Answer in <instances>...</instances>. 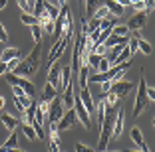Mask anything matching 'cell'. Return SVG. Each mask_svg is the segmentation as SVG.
Returning a JSON list of instances; mask_svg holds the SVG:
<instances>
[{"mask_svg": "<svg viewBox=\"0 0 155 152\" xmlns=\"http://www.w3.org/2000/svg\"><path fill=\"white\" fill-rule=\"evenodd\" d=\"M6 30H4V26H2V24H0V42H6Z\"/></svg>", "mask_w": 155, "mask_h": 152, "instance_id": "obj_37", "label": "cell"}, {"mask_svg": "<svg viewBox=\"0 0 155 152\" xmlns=\"http://www.w3.org/2000/svg\"><path fill=\"white\" fill-rule=\"evenodd\" d=\"M145 91H147V83H145V77L141 73V77H139V89H137V95H135V105H133V119H137L147 109V105H149V99H147Z\"/></svg>", "mask_w": 155, "mask_h": 152, "instance_id": "obj_2", "label": "cell"}, {"mask_svg": "<svg viewBox=\"0 0 155 152\" xmlns=\"http://www.w3.org/2000/svg\"><path fill=\"white\" fill-rule=\"evenodd\" d=\"M40 63H42V44H36L32 48V51L28 54V57L22 59L12 73L18 77H24V79H32L34 75H38Z\"/></svg>", "mask_w": 155, "mask_h": 152, "instance_id": "obj_1", "label": "cell"}, {"mask_svg": "<svg viewBox=\"0 0 155 152\" xmlns=\"http://www.w3.org/2000/svg\"><path fill=\"white\" fill-rule=\"evenodd\" d=\"M105 49H107V48H105L104 44H97V45H94V49H91V51H94V54H97V55H100V57H104Z\"/></svg>", "mask_w": 155, "mask_h": 152, "instance_id": "obj_32", "label": "cell"}, {"mask_svg": "<svg viewBox=\"0 0 155 152\" xmlns=\"http://www.w3.org/2000/svg\"><path fill=\"white\" fill-rule=\"evenodd\" d=\"M48 130H50V134H48V136H50V142H54V144L60 146V130L56 129V125H50Z\"/></svg>", "mask_w": 155, "mask_h": 152, "instance_id": "obj_24", "label": "cell"}, {"mask_svg": "<svg viewBox=\"0 0 155 152\" xmlns=\"http://www.w3.org/2000/svg\"><path fill=\"white\" fill-rule=\"evenodd\" d=\"M78 123V116H76V111L74 109H70V111H66L64 115H62V119H60L58 123H56V129L60 130V132H64V130L72 129L74 125Z\"/></svg>", "mask_w": 155, "mask_h": 152, "instance_id": "obj_7", "label": "cell"}, {"mask_svg": "<svg viewBox=\"0 0 155 152\" xmlns=\"http://www.w3.org/2000/svg\"><path fill=\"white\" fill-rule=\"evenodd\" d=\"M133 8H135V10H141V12L145 10V8H143V2H135V4H133Z\"/></svg>", "mask_w": 155, "mask_h": 152, "instance_id": "obj_38", "label": "cell"}, {"mask_svg": "<svg viewBox=\"0 0 155 152\" xmlns=\"http://www.w3.org/2000/svg\"><path fill=\"white\" fill-rule=\"evenodd\" d=\"M64 103H62V97H56L54 101L50 103V111H48V123L50 125H56V123L62 119L64 115Z\"/></svg>", "mask_w": 155, "mask_h": 152, "instance_id": "obj_5", "label": "cell"}, {"mask_svg": "<svg viewBox=\"0 0 155 152\" xmlns=\"http://www.w3.org/2000/svg\"><path fill=\"white\" fill-rule=\"evenodd\" d=\"M30 30H32L34 42H36V44H42V34H44V32H42V28L38 26V24H34V26H30Z\"/></svg>", "mask_w": 155, "mask_h": 152, "instance_id": "obj_25", "label": "cell"}, {"mask_svg": "<svg viewBox=\"0 0 155 152\" xmlns=\"http://www.w3.org/2000/svg\"><path fill=\"white\" fill-rule=\"evenodd\" d=\"M48 83L54 85V89L58 91V87H60V67H56V63L50 67V71H48Z\"/></svg>", "mask_w": 155, "mask_h": 152, "instance_id": "obj_14", "label": "cell"}, {"mask_svg": "<svg viewBox=\"0 0 155 152\" xmlns=\"http://www.w3.org/2000/svg\"><path fill=\"white\" fill-rule=\"evenodd\" d=\"M101 6H105V8H107V12L115 14V16H123V12H125V6L117 4L115 0H104V4H101Z\"/></svg>", "mask_w": 155, "mask_h": 152, "instance_id": "obj_13", "label": "cell"}, {"mask_svg": "<svg viewBox=\"0 0 155 152\" xmlns=\"http://www.w3.org/2000/svg\"><path fill=\"white\" fill-rule=\"evenodd\" d=\"M6 4H8V0H0V10L4 8V6H6Z\"/></svg>", "mask_w": 155, "mask_h": 152, "instance_id": "obj_42", "label": "cell"}, {"mask_svg": "<svg viewBox=\"0 0 155 152\" xmlns=\"http://www.w3.org/2000/svg\"><path fill=\"white\" fill-rule=\"evenodd\" d=\"M16 57H20V49L18 48H6L4 51H2V55H0V61L8 63V61H12V59H16Z\"/></svg>", "mask_w": 155, "mask_h": 152, "instance_id": "obj_15", "label": "cell"}, {"mask_svg": "<svg viewBox=\"0 0 155 152\" xmlns=\"http://www.w3.org/2000/svg\"><path fill=\"white\" fill-rule=\"evenodd\" d=\"M20 22L26 24V26H34V24H38V18L34 16V14H30V12H22V16H20Z\"/></svg>", "mask_w": 155, "mask_h": 152, "instance_id": "obj_22", "label": "cell"}, {"mask_svg": "<svg viewBox=\"0 0 155 152\" xmlns=\"http://www.w3.org/2000/svg\"><path fill=\"white\" fill-rule=\"evenodd\" d=\"M22 132H24V136H26L28 140H36L38 138L36 132H34V126L28 125V123H22Z\"/></svg>", "mask_w": 155, "mask_h": 152, "instance_id": "obj_21", "label": "cell"}, {"mask_svg": "<svg viewBox=\"0 0 155 152\" xmlns=\"http://www.w3.org/2000/svg\"><path fill=\"white\" fill-rule=\"evenodd\" d=\"M100 4H104V0H86V10H84V14H94L100 8Z\"/></svg>", "mask_w": 155, "mask_h": 152, "instance_id": "obj_20", "label": "cell"}, {"mask_svg": "<svg viewBox=\"0 0 155 152\" xmlns=\"http://www.w3.org/2000/svg\"><path fill=\"white\" fill-rule=\"evenodd\" d=\"M111 36H119V38H123V36H129V30H127V26H114V28H111Z\"/></svg>", "mask_w": 155, "mask_h": 152, "instance_id": "obj_26", "label": "cell"}, {"mask_svg": "<svg viewBox=\"0 0 155 152\" xmlns=\"http://www.w3.org/2000/svg\"><path fill=\"white\" fill-rule=\"evenodd\" d=\"M76 152H96V148H91V146H86V144L78 142V144H76Z\"/></svg>", "mask_w": 155, "mask_h": 152, "instance_id": "obj_31", "label": "cell"}, {"mask_svg": "<svg viewBox=\"0 0 155 152\" xmlns=\"http://www.w3.org/2000/svg\"><path fill=\"white\" fill-rule=\"evenodd\" d=\"M56 97H58V91L54 89V85L46 83V85H44V91H42V101H46V103H52Z\"/></svg>", "mask_w": 155, "mask_h": 152, "instance_id": "obj_17", "label": "cell"}, {"mask_svg": "<svg viewBox=\"0 0 155 152\" xmlns=\"http://www.w3.org/2000/svg\"><path fill=\"white\" fill-rule=\"evenodd\" d=\"M16 2H18V6L22 8V12H30V14H32L30 6H28V0H16Z\"/></svg>", "mask_w": 155, "mask_h": 152, "instance_id": "obj_34", "label": "cell"}, {"mask_svg": "<svg viewBox=\"0 0 155 152\" xmlns=\"http://www.w3.org/2000/svg\"><path fill=\"white\" fill-rule=\"evenodd\" d=\"M4 107H6V99L2 97V95H0V111H2V109H4Z\"/></svg>", "mask_w": 155, "mask_h": 152, "instance_id": "obj_39", "label": "cell"}, {"mask_svg": "<svg viewBox=\"0 0 155 152\" xmlns=\"http://www.w3.org/2000/svg\"><path fill=\"white\" fill-rule=\"evenodd\" d=\"M66 2H70V0H66Z\"/></svg>", "mask_w": 155, "mask_h": 152, "instance_id": "obj_48", "label": "cell"}, {"mask_svg": "<svg viewBox=\"0 0 155 152\" xmlns=\"http://www.w3.org/2000/svg\"><path fill=\"white\" fill-rule=\"evenodd\" d=\"M123 123H125V109L117 107L115 111V119H114V126H111V138L117 140L123 132Z\"/></svg>", "mask_w": 155, "mask_h": 152, "instance_id": "obj_6", "label": "cell"}, {"mask_svg": "<svg viewBox=\"0 0 155 152\" xmlns=\"http://www.w3.org/2000/svg\"><path fill=\"white\" fill-rule=\"evenodd\" d=\"M100 59H101L100 55L91 51V54H90V57H87V67H94V69H97V63H100Z\"/></svg>", "mask_w": 155, "mask_h": 152, "instance_id": "obj_28", "label": "cell"}, {"mask_svg": "<svg viewBox=\"0 0 155 152\" xmlns=\"http://www.w3.org/2000/svg\"><path fill=\"white\" fill-rule=\"evenodd\" d=\"M74 111H76V116H78V121L82 123L84 126H86V130L91 126V116H90V113L86 111V107L82 105V101H80V95H74Z\"/></svg>", "mask_w": 155, "mask_h": 152, "instance_id": "obj_4", "label": "cell"}, {"mask_svg": "<svg viewBox=\"0 0 155 152\" xmlns=\"http://www.w3.org/2000/svg\"><path fill=\"white\" fill-rule=\"evenodd\" d=\"M143 8H145L143 12H145L147 16H149V14L153 12V0H143Z\"/></svg>", "mask_w": 155, "mask_h": 152, "instance_id": "obj_33", "label": "cell"}, {"mask_svg": "<svg viewBox=\"0 0 155 152\" xmlns=\"http://www.w3.org/2000/svg\"><path fill=\"white\" fill-rule=\"evenodd\" d=\"M8 152H24V150H20V148H12V150H8Z\"/></svg>", "mask_w": 155, "mask_h": 152, "instance_id": "obj_46", "label": "cell"}, {"mask_svg": "<svg viewBox=\"0 0 155 152\" xmlns=\"http://www.w3.org/2000/svg\"><path fill=\"white\" fill-rule=\"evenodd\" d=\"M145 93H147V99H149V101H153V99H155V91H153V87H147Z\"/></svg>", "mask_w": 155, "mask_h": 152, "instance_id": "obj_36", "label": "cell"}, {"mask_svg": "<svg viewBox=\"0 0 155 152\" xmlns=\"http://www.w3.org/2000/svg\"><path fill=\"white\" fill-rule=\"evenodd\" d=\"M121 152H137V150H121Z\"/></svg>", "mask_w": 155, "mask_h": 152, "instance_id": "obj_47", "label": "cell"}, {"mask_svg": "<svg viewBox=\"0 0 155 152\" xmlns=\"http://www.w3.org/2000/svg\"><path fill=\"white\" fill-rule=\"evenodd\" d=\"M107 14H110V12H107V8H105V6H100V8H97L96 12L91 14V18H97V20L101 22V20H105V18H107Z\"/></svg>", "mask_w": 155, "mask_h": 152, "instance_id": "obj_27", "label": "cell"}, {"mask_svg": "<svg viewBox=\"0 0 155 152\" xmlns=\"http://www.w3.org/2000/svg\"><path fill=\"white\" fill-rule=\"evenodd\" d=\"M131 89H133V83H129V81H117V83H111L110 93H114L117 99H121V97H125Z\"/></svg>", "mask_w": 155, "mask_h": 152, "instance_id": "obj_10", "label": "cell"}, {"mask_svg": "<svg viewBox=\"0 0 155 152\" xmlns=\"http://www.w3.org/2000/svg\"><path fill=\"white\" fill-rule=\"evenodd\" d=\"M0 121H2V125H4L8 130H12V132L16 130V126H18V119H16V116H12V115H8V113H2Z\"/></svg>", "mask_w": 155, "mask_h": 152, "instance_id": "obj_16", "label": "cell"}, {"mask_svg": "<svg viewBox=\"0 0 155 152\" xmlns=\"http://www.w3.org/2000/svg\"><path fill=\"white\" fill-rule=\"evenodd\" d=\"M110 87H111V81H104L101 83V93H110Z\"/></svg>", "mask_w": 155, "mask_h": 152, "instance_id": "obj_35", "label": "cell"}, {"mask_svg": "<svg viewBox=\"0 0 155 152\" xmlns=\"http://www.w3.org/2000/svg\"><path fill=\"white\" fill-rule=\"evenodd\" d=\"M58 4H60V8H62V6H66L68 2H66V0H58Z\"/></svg>", "mask_w": 155, "mask_h": 152, "instance_id": "obj_45", "label": "cell"}, {"mask_svg": "<svg viewBox=\"0 0 155 152\" xmlns=\"http://www.w3.org/2000/svg\"><path fill=\"white\" fill-rule=\"evenodd\" d=\"M129 136H131V142L137 144L139 148L145 144V140H143V134H141V130L137 129V126H131V130H129Z\"/></svg>", "mask_w": 155, "mask_h": 152, "instance_id": "obj_18", "label": "cell"}, {"mask_svg": "<svg viewBox=\"0 0 155 152\" xmlns=\"http://www.w3.org/2000/svg\"><path fill=\"white\" fill-rule=\"evenodd\" d=\"M110 67H111V65H110V59H107V57H101L100 63H97V71H100V73H105Z\"/></svg>", "mask_w": 155, "mask_h": 152, "instance_id": "obj_29", "label": "cell"}, {"mask_svg": "<svg viewBox=\"0 0 155 152\" xmlns=\"http://www.w3.org/2000/svg\"><path fill=\"white\" fill-rule=\"evenodd\" d=\"M6 81L10 83V87H20V89H22L28 97L34 99V95H36V87H34V83L30 79L18 77V75H14V73H6Z\"/></svg>", "mask_w": 155, "mask_h": 152, "instance_id": "obj_3", "label": "cell"}, {"mask_svg": "<svg viewBox=\"0 0 155 152\" xmlns=\"http://www.w3.org/2000/svg\"><path fill=\"white\" fill-rule=\"evenodd\" d=\"M70 81H72V69H70V65H66V67L60 69V87L58 89L64 91L66 87L70 85Z\"/></svg>", "mask_w": 155, "mask_h": 152, "instance_id": "obj_11", "label": "cell"}, {"mask_svg": "<svg viewBox=\"0 0 155 152\" xmlns=\"http://www.w3.org/2000/svg\"><path fill=\"white\" fill-rule=\"evenodd\" d=\"M137 49H141L145 55H151V54H153V48H151L149 42H145L143 38H139V40H137Z\"/></svg>", "mask_w": 155, "mask_h": 152, "instance_id": "obj_23", "label": "cell"}, {"mask_svg": "<svg viewBox=\"0 0 155 152\" xmlns=\"http://www.w3.org/2000/svg\"><path fill=\"white\" fill-rule=\"evenodd\" d=\"M131 57H133V55H131V51H129V48L125 45V48H123L121 51H119V54H117V55H115V57L110 61V65H119V63L131 61Z\"/></svg>", "mask_w": 155, "mask_h": 152, "instance_id": "obj_12", "label": "cell"}, {"mask_svg": "<svg viewBox=\"0 0 155 152\" xmlns=\"http://www.w3.org/2000/svg\"><path fill=\"white\" fill-rule=\"evenodd\" d=\"M34 4H36V0H28V6H30V10L34 8Z\"/></svg>", "mask_w": 155, "mask_h": 152, "instance_id": "obj_43", "label": "cell"}, {"mask_svg": "<svg viewBox=\"0 0 155 152\" xmlns=\"http://www.w3.org/2000/svg\"><path fill=\"white\" fill-rule=\"evenodd\" d=\"M44 10L50 14V18L56 22V18L60 16V6H56V4H52V2H48V0H44Z\"/></svg>", "mask_w": 155, "mask_h": 152, "instance_id": "obj_19", "label": "cell"}, {"mask_svg": "<svg viewBox=\"0 0 155 152\" xmlns=\"http://www.w3.org/2000/svg\"><path fill=\"white\" fill-rule=\"evenodd\" d=\"M115 2H117V4H121V6H129L127 0H115Z\"/></svg>", "mask_w": 155, "mask_h": 152, "instance_id": "obj_41", "label": "cell"}, {"mask_svg": "<svg viewBox=\"0 0 155 152\" xmlns=\"http://www.w3.org/2000/svg\"><path fill=\"white\" fill-rule=\"evenodd\" d=\"M2 73H6V63L0 61V75H2Z\"/></svg>", "mask_w": 155, "mask_h": 152, "instance_id": "obj_40", "label": "cell"}, {"mask_svg": "<svg viewBox=\"0 0 155 152\" xmlns=\"http://www.w3.org/2000/svg\"><path fill=\"white\" fill-rule=\"evenodd\" d=\"M32 126H34V132H36V136H38V138H46V130H44V126H42V125H38L36 121L32 123Z\"/></svg>", "mask_w": 155, "mask_h": 152, "instance_id": "obj_30", "label": "cell"}, {"mask_svg": "<svg viewBox=\"0 0 155 152\" xmlns=\"http://www.w3.org/2000/svg\"><path fill=\"white\" fill-rule=\"evenodd\" d=\"M141 152H151V150H149V146H147V144H143V146H141Z\"/></svg>", "mask_w": 155, "mask_h": 152, "instance_id": "obj_44", "label": "cell"}, {"mask_svg": "<svg viewBox=\"0 0 155 152\" xmlns=\"http://www.w3.org/2000/svg\"><path fill=\"white\" fill-rule=\"evenodd\" d=\"M80 101H82V105L86 107V111L90 113V116H94L96 115V103H94V97H91V93H90V89H80Z\"/></svg>", "mask_w": 155, "mask_h": 152, "instance_id": "obj_8", "label": "cell"}, {"mask_svg": "<svg viewBox=\"0 0 155 152\" xmlns=\"http://www.w3.org/2000/svg\"><path fill=\"white\" fill-rule=\"evenodd\" d=\"M145 22H147V14L145 12H137V14H133L131 18L127 20V30H133V32H139L143 26H145Z\"/></svg>", "mask_w": 155, "mask_h": 152, "instance_id": "obj_9", "label": "cell"}]
</instances>
